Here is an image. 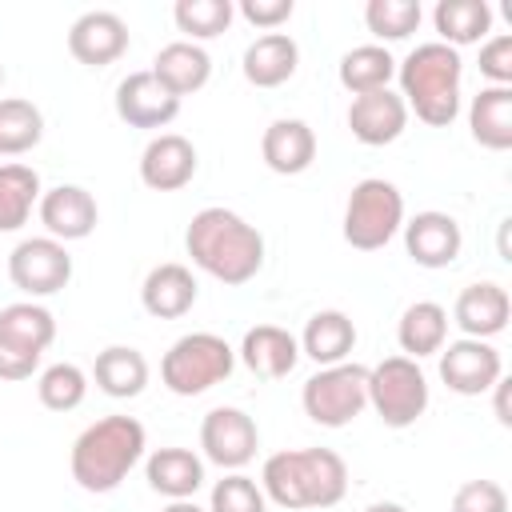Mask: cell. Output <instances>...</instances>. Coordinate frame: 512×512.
<instances>
[{
  "label": "cell",
  "mask_w": 512,
  "mask_h": 512,
  "mask_svg": "<svg viewBox=\"0 0 512 512\" xmlns=\"http://www.w3.org/2000/svg\"><path fill=\"white\" fill-rule=\"evenodd\" d=\"M184 248L200 272H208L212 280H220L228 288L248 284L264 268V236L244 216H236L232 208H220V204L200 208L188 220Z\"/></svg>",
  "instance_id": "1"
},
{
  "label": "cell",
  "mask_w": 512,
  "mask_h": 512,
  "mask_svg": "<svg viewBox=\"0 0 512 512\" xmlns=\"http://www.w3.org/2000/svg\"><path fill=\"white\" fill-rule=\"evenodd\" d=\"M260 488L272 504L304 512L332 508L348 492V464L332 448H292L272 452L260 468Z\"/></svg>",
  "instance_id": "2"
},
{
  "label": "cell",
  "mask_w": 512,
  "mask_h": 512,
  "mask_svg": "<svg viewBox=\"0 0 512 512\" xmlns=\"http://www.w3.org/2000/svg\"><path fill=\"white\" fill-rule=\"evenodd\" d=\"M460 76H464L460 52L448 48V44H440V40L416 44L396 64L400 100L428 128H448L460 116Z\"/></svg>",
  "instance_id": "3"
},
{
  "label": "cell",
  "mask_w": 512,
  "mask_h": 512,
  "mask_svg": "<svg viewBox=\"0 0 512 512\" xmlns=\"http://www.w3.org/2000/svg\"><path fill=\"white\" fill-rule=\"evenodd\" d=\"M144 444L148 436L136 416H104L76 436L72 456H68L72 480L84 492H116L124 476L140 464Z\"/></svg>",
  "instance_id": "4"
},
{
  "label": "cell",
  "mask_w": 512,
  "mask_h": 512,
  "mask_svg": "<svg viewBox=\"0 0 512 512\" xmlns=\"http://www.w3.org/2000/svg\"><path fill=\"white\" fill-rule=\"evenodd\" d=\"M236 368V352L224 336L216 332H188L180 336L164 360H160V380L172 396H200L216 384H224Z\"/></svg>",
  "instance_id": "5"
},
{
  "label": "cell",
  "mask_w": 512,
  "mask_h": 512,
  "mask_svg": "<svg viewBox=\"0 0 512 512\" xmlns=\"http://www.w3.org/2000/svg\"><path fill=\"white\" fill-rule=\"evenodd\" d=\"M404 228V196L392 180L368 176L348 192L344 204V240L356 252H376L384 248L396 232Z\"/></svg>",
  "instance_id": "6"
},
{
  "label": "cell",
  "mask_w": 512,
  "mask_h": 512,
  "mask_svg": "<svg viewBox=\"0 0 512 512\" xmlns=\"http://www.w3.org/2000/svg\"><path fill=\"white\" fill-rule=\"evenodd\" d=\"M304 416L320 428H344L368 408V368L364 364H332L304 380L300 392Z\"/></svg>",
  "instance_id": "7"
},
{
  "label": "cell",
  "mask_w": 512,
  "mask_h": 512,
  "mask_svg": "<svg viewBox=\"0 0 512 512\" xmlns=\"http://www.w3.org/2000/svg\"><path fill=\"white\" fill-rule=\"evenodd\" d=\"M368 404L388 428H408L428 408V380L416 360L408 356H384L376 368H368Z\"/></svg>",
  "instance_id": "8"
},
{
  "label": "cell",
  "mask_w": 512,
  "mask_h": 512,
  "mask_svg": "<svg viewBox=\"0 0 512 512\" xmlns=\"http://www.w3.org/2000/svg\"><path fill=\"white\" fill-rule=\"evenodd\" d=\"M8 276L12 284L36 300V296H56L68 280H72V256L60 240L52 236H28L12 248L8 256Z\"/></svg>",
  "instance_id": "9"
},
{
  "label": "cell",
  "mask_w": 512,
  "mask_h": 512,
  "mask_svg": "<svg viewBox=\"0 0 512 512\" xmlns=\"http://www.w3.org/2000/svg\"><path fill=\"white\" fill-rule=\"evenodd\" d=\"M200 448L212 464L236 472L244 468L260 448V428L244 408H212L200 424Z\"/></svg>",
  "instance_id": "10"
},
{
  "label": "cell",
  "mask_w": 512,
  "mask_h": 512,
  "mask_svg": "<svg viewBox=\"0 0 512 512\" xmlns=\"http://www.w3.org/2000/svg\"><path fill=\"white\" fill-rule=\"evenodd\" d=\"M504 376V360L488 340H452L440 348V380L456 396H484Z\"/></svg>",
  "instance_id": "11"
},
{
  "label": "cell",
  "mask_w": 512,
  "mask_h": 512,
  "mask_svg": "<svg viewBox=\"0 0 512 512\" xmlns=\"http://www.w3.org/2000/svg\"><path fill=\"white\" fill-rule=\"evenodd\" d=\"M176 112H180V100L152 72H128L116 84V116L128 128H168Z\"/></svg>",
  "instance_id": "12"
},
{
  "label": "cell",
  "mask_w": 512,
  "mask_h": 512,
  "mask_svg": "<svg viewBox=\"0 0 512 512\" xmlns=\"http://www.w3.org/2000/svg\"><path fill=\"white\" fill-rule=\"evenodd\" d=\"M36 212H40V224L48 228V236L60 240V244L92 236V228L100 220V208H96L92 192L80 188V184H56V188L40 192Z\"/></svg>",
  "instance_id": "13"
},
{
  "label": "cell",
  "mask_w": 512,
  "mask_h": 512,
  "mask_svg": "<svg viewBox=\"0 0 512 512\" xmlns=\"http://www.w3.org/2000/svg\"><path fill=\"white\" fill-rule=\"evenodd\" d=\"M68 52L88 68H108L128 52V24L108 8L84 12L68 28Z\"/></svg>",
  "instance_id": "14"
},
{
  "label": "cell",
  "mask_w": 512,
  "mask_h": 512,
  "mask_svg": "<svg viewBox=\"0 0 512 512\" xmlns=\"http://www.w3.org/2000/svg\"><path fill=\"white\" fill-rule=\"evenodd\" d=\"M348 128H352V136L360 144L384 148V144H392V140L404 136L408 108H404L400 92H392V88L364 92V96H352V104H348Z\"/></svg>",
  "instance_id": "15"
},
{
  "label": "cell",
  "mask_w": 512,
  "mask_h": 512,
  "mask_svg": "<svg viewBox=\"0 0 512 512\" xmlns=\"http://www.w3.org/2000/svg\"><path fill=\"white\" fill-rule=\"evenodd\" d=\"M196 176V148L180 132H160L140 152V180L152 192H180Z\"/></svg>",
  "instance_id": "16"
},
{
  "label": "cell",
  "mask_w": 512,
  "mask_h": 512,
  "mask_svg": "<svg viewBox=\"0 0 512 512\" xmlns=\"http://www.w3.org/2000/svg\"><path fill=\"white\" fill-rule=\"evenodd\" d=\"M404 248L420 268H448L464 248V232L448 212L428 208L404 224Z\"/></svg>",
  "instance_id": "17"
},
{
  "label": "cell",
  "mask_w": 512,
  "mask_h": 512,
  "mask_svg": "<svg viewBox=\"0 0 512 512\" xmlns=\"http://www.w3.org/2000/svg\"><path fill=\"white\" fill-rule=\"evenodd\" d=\"M196 296H200V284H196L192 268H184L176 260L156 264L140 284V304L156 320H180L184 312H192Z\"/></svg>",
  "instance_id": "18"
},
{
  "label": "cell",
  "mask_w": 512,
  "mask_h": 512,
  "mask_svg": "<svg viewBox=\"0 0 512 512\" xmlns=\"http://www.w3.org/2000/svg\"><path fill=\"white\" fill-rule=\"evenodd\" d=\"M508 316H512V300L500 284L492 280H480V284H468L460 296H456V308H452V320L460 324L464 336L472 340H488V336H500L508 328Z\"/></svg>",
  "instance_id": "19"
},
{
  "label": "cell",
  "mask_w": 512,
  "mask_h": 512,
  "mask_svg": "<svg viewBox=\"0 0 512 512\" xmlns=\"http://www.w3.org/2000/svg\"><path fill=\"white\" fill-rule=\"evenodd\" d=\"M240 360L260 380H284L300 360V344L280 324H256L240 340Z\"/></svg>",
  "instance_id": "20"
},
{
  "label": "cell",
  "mask_w": 512,
  "mask_h": 512,
  "mask_svg": "<svg viewBox=\"0 0 512 512\" xmlns=\"http://www.w3.org/2000/svg\"><path fill=\"white\" fill-rule=\"evenodd\" d=\"M260 156L276 176H300L316 160V132L304 120H272L260 136Z\"/></svg>",
  "instance_id": "21"
},
{
  "label": "cell",
  "mask_w": 512,
  "mask_h": 512,
  "mask_svg": "<svg viewBox=\"0 0 512 512\" xmlns=\"http://www.w3.org/2000/svg\"><path fill=\"white\" fill-rule=\"evenodd\" d=\"M148 72L180 100V96H192V92H200V88L208 84V76H212V56H208L200 44H192V40H172V44H164V48L156 52V60H152Z\"/></svg>",
  "instance_id": "22"
},
{
  "label": "cell",
  "mask_w": 512,
  "mask_h": 512,
  "mask_svg": "<svg viewBox=\"0 0 512 512\" xmlns=\"http://www.w3.org/2000/svg\"><path fill=\"white\" fill-rule=\"evenodd\" d=\"M296 344H300V356L316 360L320 368H332V364H344L348 352L356 348V324L340 308H324L308 316Z\"/></svg>",
  "instance_id": "23"
},
{
  "label": "cell",
  "mask_w": 512,
  "mask_h": 512,
  "mask_svg": "<svg viewBox=\"0 0 512 512\" xmlns=\"http://www.w3.org/2000/svg\"><path fill=\"white\" fill-rule=\"evenodd\" d=\"M148 488L168 500H192L204 484V460L192 448H156L144 464Z\"/></svg>",
  "instance_id": "24"
},
{
  "label": "cell",
  "mask_w": 512,
  "mask_h": 512,
  "mask_svg": "<svg viewBox=\"0 0 512 512\" xmlns=\"http://www.w3.org/2000/svg\"><path fill=\"white\" fill-rule=\"evenodd\" d=\"M300 64V48L288 32H264L244 48V80L256 88H280L292 80Z\"/></svg>",
  "instance_id": "25"
},
{
  "label": "cell",
  "mask_w": 512,
  "mask_h": 512,
  "mask_svg": "<svg viewBox=\"0 0 512 512\" xmlns=\"http://www.w3.org/2000/svg\"><path fill=\"white\" fill-rule=\"evenodd\" d=\"M468 128L480 148L508 152L512 148V88L484 84L468 104Z\"/></svg>",
  "instance_id": "26"
},
{
  "label": "cell",
  "mask_w": 512,
  "mask_h": 512,
  "mask_svg": "<svg viewBox=\"0 0 512 512\" xmlns=\"http://www.w3.org/2000/svg\"><path fill=\"white\" fill-rule=\"evenodd\" d=\"M92 380L104 396L112 400H132L144 392L148 384V360L144 352L128 348V344H108L104 352H96V364H92Z\"/></svg>",
  "instance_id": "27"
},
{
  "label": "cell",
  "mask_w": 512,
  "mask_h": 512,
  "mask_svg": "<svg viewBox=\"0 0 512 512\" xmlns=\"http://www.w3.org/2000/svg\"><path fill=\"white\" fill-rule=\"evenodd\" d=\"M396 340H400V352L408 360H420V356H436L448 340V312L436 304V300H416L404 308L400 324H396Z\"/></svg>",
  "instance_id": "28"
},
{
  "label": "cell",
  "mask_w": 512,
  "mask_h": 512,
  "mask_svg": "<svg viewBox=\"0 0 512 512\" xmlns=\"http://www.w3.org/2000/svg\"><path fill=\"white\" fill-rule=\"evenodd\" d=\"M432 24L440 32V44L448 48L480 44L492 28V8L488 0H440L432 12Z\"/></svg>",
  "instance_id": "29"
},
{
  "label": "cell",
  "mask_w": 512,
  "mask_h": 512,
  "mask_svg": "<svg viewBox=\"0 0 512 512\" xmlns=\"http://www.w3.org/2000/svg\"><path fill=\"white\" fill-rule=\"evenodd\" d=\"M340 84L352 92V96H364V92H380L392 84L396 76V60L384 44H360L352 52L340 56V68H336Z\"/></svg>",
  "instance_id": "30"
},
{
  "label": "cell",
  "mask_w": 512,
  "mask_h": 512,
  "mask_svg": "<svg viewBox=\"0 0 512 512\" xmlns=\"http://www.w3.org/2000/svg\"><path fill=\"white\" fill-rule=\"evenodd\" d=\"M0 336L44 356V348L56 340V316L36 300H16L0 308Z\"/></svg>",
  "instance_id": "31"
},
{
  "label": "cell",
  "mask_w": 512,
  "mask_h": 512,
  "mask_svg": "<svg viewBox=\"0 0 512 512\" xmlns=\"http://www.w3.org/2000/svg\"><path fill=\"white\" fill-rule=\"evenodd\" d=\"M40 204V176L28 164H0V232H16L28 224Z\"/></svg>",
  "instance_id": "32"
},
{
  "label": "cell",
  "mask_w": 512,
  "mask_h": 512,
  "mask_svg": "<svg viewBox=\"0 0 512 512\" xmlns=\"http://www.w3.org/2000/svg\"><path fill=\"white\" fill-rule=\"evenodd\" d=\"M40 136H44V116L32 100H20V96L0 100V152L4 156H20L36 148Z\"/></svg>",
  "instance_id": "33"
},
{
  "label": "cell",
  "mask_w": 512,
  "mask_h": 512,
  "mask_svg": "<svg viewBox=\"0 0 512 512\" xmlns=\"http://www.w3.org/2000/svg\"><path fill=\"white\" fill-rule=\"evenodd\" d=\"M36 396H40V404L48 412H72L88 396V376H84V368L64 364V360L60 364H48L40 372V380H36Z\"/></svg>",
  "instance_id": "34"
},
{
  "label": "cell",
  "mask_w": 512,
  "mask_h": 512,
  "mask_svg": "<svg viewBox=\"0 0 512 512\" xmlns=\"http://www.w3.org/2000/svg\"><path fill=\"white\" fill-rule=\"evenodd\" d=\"M172 16H176V28L196 44V40H212V36L228 32L236 8H232V0H176Z\"/></svg>",
  "instance_id": "35"
},
{
  "label": "cell",
  "mask_w": 512,
  "mask_h": 512,
  "mask_svg": "<svg viewBox=\"0 0 512 512\" xmlns=\"http://www.w3.org/2000/svg\"><path fill=\"white\" fill-rule=\"evenodd\" d=\"M420 20H424V12H420L416 0H368V8H364L368 32L384 44L408 40L420 28Z\"/></svg>",
  "instance_id": "36"
},
{
  "label": "cell",
  "mask_w": 512,
  "mask_h": 512,
  "mask_svg": "<svg viewBox=\"0 0 512 512\" xmlns=\"http://www.w3.org/2000/svg\"><path fill=\"white\" fill-rule=\"evenodd\" d=\"M208 512H268V496L252 476L232 472V476L216 480Z\"/></svg>",
  "instance_id": "37"
},
{
  "label": "cell",
  "mask_w": 512,
  "mask_h": 512,
  "mask_svg": "<svg viewBox=\"0 0 512 512\" xmlns=\"http://www.w3.org/2000/svg\"><path fill=\"white\" fill-rule=\"evenodd\" d=\"M452 512H508V492L496 480H464L452 496Z\"/></svg>",
  "instance_id": "38"
},
{
  "label": "cell",
  "mask_w": 512,
  "mask_h": 512,
  "mask_svg": "<svg viewBox=\"0 0 512 512\" xmlns=\"http://www.w3.org/2000/svg\"><path fill=\"white\" fill-rule=\"evenodd\" d=\"M480 76L496 88H512V36L508 32L480 44Z\"/></svg>",
  "instance_id": "39"
},
{
  "label": "cell",
  "mask_w": 512,
  "mask_h": 512,
  "mask_svg": "<svg viewBox=\"0 0 512 512\" xmlns=\"http://www.w3.org/2000/svg\"><path fill=\"white\" fill-rule=\"evenodd\" d=\"M292 8V0H240V16L264 32H276L284 20H292Z\"/></svg>",
  "instance_id": "40"
},
{
  "label": "cell",
  "mask_w": 512,
  "mask_h": 512,
  "mask_svg": "<svg viewBox=\"0 0 512 512\" xmlns=\"http://www.w3.org/2000/svg\"><path fill=\"white\" fill-rule=\"evenodd\" d=\"M40 368V352H28L0 336V380H28Z\"/></svg>",
  "instance_id": "41"
},
{
  "label": "cell",
  "mask_w": 512,
  "mask_h": 512,
  "mask_svg": "<svg viewBox=\"0 0 512 512\" xmlns=\"http://www.w3.org/2000/svg\"><path fill=\"white\" fill-rule=\"evenodd\" d=\"M488 392H496V420L508 428V424H512V412H508V380L500 376V380H496Z\"/></svg>",
  "instance_id": "42"
},
{
  "label": "cell",
  "mask_w": 512,
  "mask_h": 512,
  "mask_svg": "<svg viewBox=\"0 0 512 512\" xmlns=\"http://www.w3.org/2000/svg\"><path fill=\"white\" fill-rule=\"evenodd\" d=\"M164 512H208V508H200L196 500H168V508Z\"/></svg>",
  "instance_id": "43"
},
{
  "label": "cell",
  "mask_w": 512,
  "mask_h": 512,
  "mask_svg": "<svg viewBox=\"0 0 512 512\" xmlns=\"http://www.w3.org/2000/svg\"><path fill=\"white\" fill-rule=\"evenodd\" d=\"M364 512H408L404 504H396V500H376V504H368Z\"/></svg>",
  "instance_id": "44"
},
{
  "label": "cell",
  "mask_w": 512,
  "mask_h": 512,
  "mask_svg": "<svg viewBox=\"0 0 512 512\" xmlns=\"http://www.w3.org/2000/svg\"><path fill=\"white\" fill-rule=\"evenodd\" d=\"M0 84H4V64H0Z\"/></svg>",
  "instance_id": "45"
}]
</instances>
